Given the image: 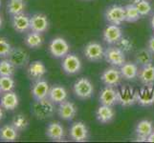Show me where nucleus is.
Segmentation results:
<instances>
[{"instance_id": "obj_1", "label": "nucleus", "mask_w": 154, "mask_h": 143, "mask_svg": "<svg viewBox=\"0 0 154 143\" xmlns=\"http://www.w3.org/2000/svg\"><path fill=\"white\" fill-rule=\"evenodd\" d=\"M32 113L38 119L44 120L50 118L55 113V103L47 97L41 100H35L32 107Z\"/></svg>"}, {"instance_id": "obj_2", "label": "nucleus", "mask_w": 154, "mask_h": 143, "mask_svg": "<svg viewBox=\"0 0 154 143\" xmlns=\"http://www.w3.org/2000/svg\"><path fill=\"white\" fill-rule=\"evenodd\" d=\"M73 91L77 97L81 99H89L94 94V86L88 78L81 77L74 83Z\"/></svg>"}, {"instance_id": "obj_3", "label": "nucleus", "mask_w": 154, "mask_h": 143, "mask_svg": "<svg viewBox=\"0 0 154 143\" xmlns=\"http://www.w3.org/2000/svg\"><path fill=\"white\" fill-rule=\"evenodd\" d=\"M49 52L55 58H63L69 54L70 46L62 37H55L49 43Z\"/></svg>"}, {"instance_id": "obj_4", "label": "nucleus", "mask_w": 154, "mask_h": 143, "mask_svg": "<svg viewBox=\"0 0 154 143\" xmlns=\"http://www.w3.org/2000/svg\"><path fill=\"white\" fill-rule=\"evenodd\" d=\"M119 103L124 107H129L137 102V91L129 85L121 87L118 90Z\"/></svg>"}, {"instance_id": "obj_5", "label": "nucleus", "mask_w": 154, "mask_h": 143, "mask_svg": "<svg viewBox=\"0 0 154 143\" xmlns=\"http://www.w3.org/2000/svg\"><path fill=\"white\" fill-rule=\"evenodd\" d=\"M7 58L15 68H24L29 65V54L21 47L13 48Z\"/></svg>"}, {"instance_id": "obj_6", "label": "nucleus", "mask_w": 154, "mask_h": 143, "mask_svg": "<svg viewBox=\"0 0 154 143\" xmlns=\"http://www.w3.org/2000/svg\"><path fill=\"white\" fill-rule=\"evenodd\" d=\"M104 59L114 67H121L125 61V52L118 47H109L104 51Z\"/></svg>"}, {"instance_id": "obj_7", "label": "nucleus", "mask_w": 154, "mask_h": 143, "mask_svg": "<svg viewBox=\"0 0 154 143\" xmlns=\"http://www.w3.org/2000/svg\"><path fill=\"white\" fill-rule=\"evenodd\" d=\"M62 70L69 76L76 75L82 70V61L81 59L74 54H68L63 57L61 63Z\"/></svg>"}, {"instance_id": "obj_8", "label": "nucleus", "mask_w": 154, "mask_h": 143, "mask_svg": "<svg viewBox=\"0 0 154 143\" xmlns=\"http://www.w3.org/2000/svg\"><path fill=\"white\" fill-rule=\"evenodd\" d=\"M100 79H102L103 83L105 86L116 87L121 83L123 76H122L121 71L119 69L113 66L105 69L102 73V76H100Z\"/></svg>"}, {"instance_id": "obj_9", "label": "nucleus", "mask_w": 154, "mask_h": 143, "mask_svg": "<svg viewBox=\"0 0 154 143\" xmlns=\"http://www.w3.org/2000/svg\"><path fill=\"white\" fill-rule=\"evenodd\" d=\"M105 18L110 24L121 25L125 21V8L119 5H112L105 12Z\"/></svg>"}, {"instance_id": "obj_10", "label": "nucleus", "mask_w": 154, "mask_h": 143, "mask_svg": "<svg viewBox=\"0 0 154 143\" xmlns=\"http://www.w3.org/2000/svg\"><path fill=\"white\" fill-rule=\"evenodd\" d=\"M84 55L89 61L98 62L104 58V50L103 47L98 42H89L84 48Z\"/></svg>"}, {"instance_id": "obj_11", "label": "nucleus", "mask_w": 154, "mask_h": 143, "mask_svg": "<svg viewBox=\"0 0 154 143\" xmlns=\"http://www.w3.org/2000/svg\"><path fill=\"white\" fill-rule=\"evenodd\" d=\"M49 28L48 17L43 13H35L30 17V31L42 34Z\"/></svg>"}, {"instance_id": "obj_12", "label": "nucleus", "mask_w": 154, "mask_h": 143, "mask_svg": "<svg viewBox=\"0 0 154 143\" xmlns=\"http://www.w3.org/2000/svg\"><path fill=\"white\" fill-rule=\"evenodd\" d=\"M69 136L74 141L82 142L88 139V129L86 125L82 121L73 123L69 129Z\"/></svg>"}, {"instance_id": "obj_13", "label": "nucleus", "mask_w": 154, "mask_h": 143, "mask_svg": "<svg viewBox=\"0 0 154 143\" xmlns=\"http://www.w3.org/2000/svg\"><path fill=\"white\" fill-rule=\"evenodd\" d=\"M77 112H78L77 106L71 101L65 100V101L58 104L57 114H58V116L63 120L69 121V120L74 119L77 115Z\"/></svg>"}, {"instance_id": "obj_14", "label": "nucleus", "mask_w": 154, "mask_h": 143, "mask_svg": "<svg viewBox=\"0 0 154 143\" xmlns=\"http://www.w3.org/2000/svg\"><path fill=\"white\" fill-rule=\"evenodd\" d=\"M49 91L50 86L48 82L44 79H38V80H35L34 85L32 86L31 94L35 100H41L48 97Z\"/></svg>"}, {"instance_id": "obj_15", "label": "nucleus", "mask_w": 154, "mask_h": 143, "mask_svg": "<svg viewBox=\"0 0 154 143\" xmlns=\"http://www.w3.org/2000/svg\"><path fill=\"white\" fill-rule=\"evenodd\" d=\"M99 99H100V104L113 107L114 105L119 103L118 92H117V90L114 89V87L106 86L105 88L102 90V92H100Z\"/></svg>"}, {"instance_id": "obj_16", "label": "nucleus", "mask_w": 154, "mask_h": 143, "mask_svg": "<svg viewBox=\"0 0 154 143\" xmlns=\"http://www.w3.org/2000/svg\"><path fill=\"white\" fill-rule=\"evenodd\" d=\"M47 73L46 66L44 63L39 60L31 62L27 68V75L32 80H38L43 77Z\"/></svg>"}, {"instance_id": "obj_17", "label": "nucleus", "mask_w": 154, "mask_h": 143, "mask_svg": "<svg viewBox=\"0 0 154 143\" xmlns=\"http://www.w3.org/2000/svg\"><path fill=\"white\" fill-rule=\"evenodd\" d=\"M122 36H123V33L118 25L111 24L103 31V40L110 45L118 43L122 39Z\"/></svg>"}, {"instance_id": "obj_18", "label": "nucleus", "mask_w": 154, "mask_h": 143, "mask_svg": "<svg viewBox=\"0 0 154 143\" xmlns=\"http://www.w3.org/2000/svg\"><path fill=\"white\" fill-rule=\"evenodd\" d=\"M12 26L15 31L23 34L30 30V16L22 13L12 16Z\"/></svg>"}, {"instance_id": "obj_19", "label": "nucleus", "mask_w": 154, "mask_h": 143, "mask_svg": "<svg viewBox=\"0 0 154 143\" xmlns=\"http://www.w3.org/2000/svg\"><path fill=\"white\" fill-rule=\"evenodd\" d=\"M46 136L54 141H62L65 139L64 128L57 121L51 122L46 128Z\"/></svg>"}, {"instance_id": "obj_20", "label": "nucleus", "mask_w": 154, "mask_h": 143, "mask_svg": "<svg viewBox=\"0 0 154 143\" xmlns=\"http://www.w3.org/2000/svg\"><path fill=\"white\" fill-rule=\"evenodd\" d=\"M137 102L142 106H150L154 103V86H144L137 91Z\"/></svg>"}, {"instance_id": "obj_21", "label": "nucleus", "mask_w": 154, "mask_h": 143, "mask_svg": "<svg viewBox=\"0 0 154 143\" xmlns=\"http://www.w3.org/2000/svg\"><path fill=\"white\" fill-rule=\"evenodd\" d=\"M138 78L145 86H154V65L152 63L141 66Z\"/></svg>"}, {"instance_id": "obj_22", "label": "nucleus", "mask_w": 154, "mask_h": 143, "mask_svg": "<svg viewBox=\"0 0 154 143\" xmlns=\"http://www.w3.org/2000/svg\"><path fill=\"white\" fill-rule=\"evenodd\" d=\"M153 124L149 120H141L136 126V135H137V140L139 141H146L147 136L153 132Z\"/></svg>"}, {"instance_id": "obj_23", "label": "nucleus", "mask_w": 154, "mask_h": 143, "mask_svg": "<svg viewBox=\"0 0 154 143\" xmlns=\"http://www.w3.org/2000/svg\"><path fill=\"white\" fill-rule=\"evenodd\" d=\"M19 103L18 97L14 92L11 91L4 93V94L1 97V100H0V105L2 106L4 110L7 111H14L17 108Z\"/></svg>"}, {"instance_id": "obj_24", "label": "nucleus", "mask_w": 154, "mask_h": 143, "mask_svg": "<svg viewBox=\"0 0 154 143\" xmlns=\"http://www.w3.org/2000/svg\"><path fill=\"white\" fill-rule=\"evenodd\" d=\"M114 116H115V111L111 106L102 104V106H100L96 111V118L99 122L103 124L111 122L113 120Z\"/></svg>"}, {"instance_id": "obj_25", "label": "nucleus", "mask_w": 154, "mask_h": 143, "mask_svg": "<svg viewBox=\"0 0 154 143\" xmlns=\"http://www.w3.org/2000/svg\"><path fill=\"white\" fill-rule=\"evenodd\" d=\"M68 94L64 87L60 85H55L50 88L48 98L51 100L53 103L60 104L63 101L67 100Z\"/></svg>"}, {"instance_id": "obj_26", "label": "nucleus", "mask_w": 154, "mask_h": 143, "mask_svg": "<svg viewBox=\"0 0 154 143\" xmlns=\"http://www.w3.org/2000/svg\"><path fill=\"white\" fill-rule=\"evenodd\" d=\"M18 137V131L13 124H6L0 128V140L4 142L15 141Z\"/></svg>"}, {"instance_id": "obj_27", "label": "nucleus", "mask_w": 154, "mask_h": 143, "mask_svg": "<svg viewBox=\"0 0 154 143\" xmlns=\"http://www.w3.org/2000/svg\"><path fill=\"white\" fill-rule=\"evenodd\" d=\"M120 71L123 78L126 79V80H133V79L138 77L139 69H138V66L135 63L125 62L124 65L120 67Z\"/></svg>"}, {"instance_id": "obj_28", "label": "nucleus", "mask_w": 154, "mask_h": 143, "mask_svg": "<svg viewBox=\"0 0 154 143\" xmlns=\"http://www.w3.org/2000/svg\"><path fill=\"white\" fill-rule=\"evenodd\" d=\"M25 9H26V0H8L7 13L11 16L24 13Z\"/></svg>"}, {"instance_id": "obj_29", "label": "nucleus", "mask_w": 154, "mask_h": 143, "mask_svg": "<svg viewBox=\"0 0 154 143\" xmlns=\"http://www.w3.org/2000/svg\"><path fill=\"white\" fill-rule=\"evenodd\" d=\"M24 43L28 48H31V49H38V48L41 47L42 43H43V38H42L41 34L31 31L26 35Z\"/></svg>"}, {"instance_id": "obj_30", "label": "nucleus", "mask_w": 154, "mask_h": 143, "mask_svg": "<svg viewBox=\"0 0 154 143\" xmlns=\"http://www.w3.org/2000/svg\"><path fill=\"white\" fill-rule=\"evenodd\" d=\"M153 54L148 49H142L139 52H136L135 55V61L138 65L144 66L146 64L152 63L153 60Z\"/></svg>"}, {"instance_id": "obj_31", "label": "nucleus", "mask_w": 154, "mask_h": 143, "mask_svg": "<svg viewBox=\"0 0 154 143\" xmlns=\"http://www.w3.org/2000/svg\"><path fill=\"white\" fill-rule=\"evenodd\" d=\"M15 68L8 58L0 60V76H13L14 75Z\"/></svg>"}, {"instance_id": "obj_32", "label": "nucleus", "mask_w": 154, "mask_h": 143, "mask_svg": "<svg viewBox=\"0 0 154 143\" xmlns=\"http://www.w3.org/2000/svg\"><path fill=\"white\" fill-rule=\"evenodd\" d=\"M125 21L126 22H136L141 17V14L138 12L135 4H128L125 7Z\"/></svg>"}, {"instance_id": "obj_33", "label": "nucleus", "mask_w": 154, "mask_h": 143, "mask_svg": "<svg viewBox=\"0 0 154 143\" xmlns=\"http://www.w3.org/2000/svg\"><path fill=\"white\" fill-rule=\"evenodd\" d=\"M12 124L18 132H21V131L25 130L28 127L29 121H28L27 118H26V115H24L22 114H19L17 115H15L14 118H13Z\"/></svg>"}, {"instance_id": "obj_34", "label": "nucleus", "mask_w": 154, "mask_h": 143, "mask_svg": "<svg viewBox=\"0 0 154 143\" xmlns=\"http://www.w3.org/2000/svg\"><path fill=\"white\" fill-rule=\"evenodd\" d=\"M134 4L138 10V12L141 14V16H145V15L149 14L152 10L151 5L147 0H136Z\"/></svg>"}, {"instance_id": "obj_35", "label": "nucleus", "mask_w": 154, "mask_h": 143, "mask_svg": "<svg viewBox=\"0 0 154 143\" xmlns=\"http://www.w3.org/2000/svg\"><path fill=\"white\" fill-rule=\"evenodd\" d=\"M15 86V82L13 76H0V89L2 93L13 91Z\"/></svg>"}, {"instance_id": "obj_36", "label": "nucleus", "mask_w": 154, "mask_h": 143, "mask_svg": "<svg viewBox=\"0 0 154 143\" xmlns=\"http://www.w3.org/2000/svg\"><path fill=\"white\" fill-rule=\"evenodd\" d=\"M12 49V45L6 38L0 37V58H7Z\"/></svg>"}, {"instance_id": "obj_37", "label": "nucleus", "mask_w": 154, "mask_h": 143, "mask_svg": "<svg viewBox=\"0 0 154 143\" xmlns=\"http://www.w3.org/2000/svg\"><path fill=\"white\" fill-rule=\"evenodd\" d=\"M147 49L149 50L152 54L154 55V35L151 36L148 40V43H147Z\"/></svg>"}, {"instance_id": "obj_38", "label": "nucleus", "mask_w": 154, "mask_h": 143, "mask_svg": "<svg viewBox=\"0 0 154 143\" xmlns=\"http://www.w3.org/2000/svg\"><path fill=\"white\" fill-rule=\"evenodd\" d=\"M146 141L147 142H154V131L152 132V133L147 136L146 139Z\"/></svg>"}, {"instance_id": "obj_39", "label": "nucleus", "mask_w": 154, "mask_h": 143, "mask_svg": "<svg viewBox=\"0 0 154 143\" xmlns=\"http://www.w3.org/2000/svg\"><path fill=\"white\" fill-rule=\"evenodd\" d=\"M3 116H4V112H3V108L2 106L0 105V121L3 119Z\"/></svg>"}, {"instance_id": "obj_40", "label": "nucleus", "mask_w": 154, "mask_h": 143, "mask_svg": "<svg viewBox=\"0 0 154 143\" xmlns=\"http://www.w3.org/2000/svg\"><path fill=\"white\" fill-rule=\"evenodd\" d=\"M3 26V18H2V15L0 14V28Z\"/></svg>"}, {"instance_id": "obj_41", "label": "nucleus", "mask_w": 154, "mask_h": 143, "mask_svg": "<svg viewBox=\"0 0 154 143\" xmlns=\"http://www.w3.org/2000/svg\"><path fill=\"white\" fill-rule=\"evenodd\" d=\"M151 27H152V29L154 30V15H153L152 18H151Z\"/></svg>"}, {"instance_id": "obj_42", "label": "nucleus", "mask_w": 154, "mask_h": 143, "mask_svg": "<svg viewBox=\"0 0 154 143\" xmlns=\"http://www.w3.org/2000/svg\"><path fill=\"white\" fill-rule=\"evenodd\" d=\"M1 93H2V91H1V89H0V94H1Z\"/></svg>"}, {"instance_id": "obj_43", "label": "nucleus", "mask_w": 154, "mask_h": 143, "mask_svg": "<svg viewBox=\"0 0 154 143\" xmlns=\"http://www.w3.org/2000/svg\"><path fill=\"white\" fill-rule=\"evenodd\" d=\"M0 6H1V0H0Z\"/></svg>"}]
</instances>
